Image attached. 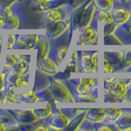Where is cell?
<instances>
[{"instance_id":"1","label":"cell","mask_w":131,"mask_h":131,"mask_svg":"<svg viewBox=\"0 0 131 131\" xmlns=\"http://www.w3.org/2000/svg\"><path fill=\"white\" fill-rule=\"evenodd\" d=\"M105 90L111 93L116 99H125L128 84L125 80L118 79V78H106L104 80Z\"/></svg>"},{"instance_id":"2","label":"cell","mask_w":131,"mask_h":131,"mask_svg":"<svg viewBox=\"0 0 131 131\" xmlns=\"http://www.w3.org/2000/svg\"><path fill=\"white\" fill-rule=\"evenodd\" d=\"M51 89L54 94L55 99L65 102H75V100L72 97L68 88L58 80H53Z\"/></svg>"},{"instance_id":"3","label":"cell","mask_w":131,"mask_h":131,"mask_svg":"<svg viewBox=\"0 0 131 131\" xmlns=\"http://www.w3.org/2000/svg\"><path fill=\"white\" fill-rule=\"evenodd\" d=\"M70 25H71V21H67V20H56V21H50V20H47L46 23H45L47 33L51 37H57L61 35L67 30Z\"/></svg>"},{"instance_id":"4","label":"cell","mask_w":131,"mask_h":131,"mask_svg":"<svg viewBox=\"0 0 131 131\" xmlns=\"http://www.w3.org/2000/svg\"><path fill=\"white\" fill-rule=\"evenodd\" d=\"M95 3L94 0H90L88 2V4L83 12V14L81 16L80 20V30L82 31L84 28L89 26V24L91 23L92 19L93 17L94 12H95Z\"/></svg>"},{"instance_id":"5","label":"cell","mask_w":131,"mask_h":131,"mask_svg":"<svg viewBox=\"0 0 131 131\" xmlns=\"http://www.w3.org/2000/svg\"><path fill=\"white\" fill-rule=\"evenodd\" d=\"M97 84V80L95 78H90V77H82L80 79L79 84L76 86V93L79 95L86 96L89 95L91 89L95 86Z\"/></svg>"},{"instance_id":"6","label":"cell","mask_w":131,"mask_h":131,"mask_svg":"<svg viewBox=\"0 0 131 131\" xmlns=\"http://www.w3.org/2000/svg\"><path fill=\"white\" fill-rule=\"evenodd\" d=\"M97 32L92 26H88L82 30L79 42L80 45H93L97 43Z\"/></svg>"},{"instance_id":"7","label":"cell","mask_w":131,"mask_h":131,"mask_svg":"<svg viewBox=\"0 0 131 131\" xmlns=\"http://www.w3.org/2000/svg\"><path fill=\"white\" fill-rule=\"evenodd\" d=\"M7 79L8 85L12 88L23 89L26 88L29 84L26 76H25L23 74L16 73L15 71H12L8 74Z\"/></svg>"},{"instance_id":"8","label":"cell","mask_w":131,"mask_h":131,"mask_svg":"<svg viewBox=\"0 0 131 131\" xmlns=\"http://www.w3.org/2000/svg\"><path fill=\"white\" fill-rule=\"evenodd\" d=\"M113 21L117 25H122L129 21L131 14L129 11L124 7H120L116 8L112 12Z\"/></svg>"},{"instance_id":"9","label":"cell","mask_w":131,"mask_h":131,"mask_svg":"<svg viewBox=\"0 0 131 131\" xmlns=\"http://www.w3.org/2000/svg\"><path fill=\"white\" fill-rule=\"evenodd\" d=\"M19 120L22 125H32L35 124L39 120V117L35 113L34 109L22 110L18 113Z\"/></svg>"},{"instance_id":"10","label":"cell","mask_w":131,"mask_h":131,"mask_svg":"<svg viewBox=\"0 0 131 131\" xmlns=\"http://www.w3.org/2000/svg\"><path fill=\"white\" fill-rule=\"evenodd\" d=\"M88 111L89 112H87L86 114V119L94 124L101 123L106 118L105 108H92Z\"/></svg>"},{"instance_id":"11","label":"cell","mask_w":131,"mask_h":131,"mask_svg":"<svg viewBox=\"0 0 131 131\" xmlns=\"http://www.w3.org/2000/svg\"><path fill=\"white\" fill-rule=\"evenodd\" d=\"M50 123L51 125L56 127V128L58 129V130L65 129L69 125L70 119L66 115L59 112L58 113H56L52 116Z\"/></svg>"},{"instance_id":"12","label":"cell","mask_w":131,"mask_h":131,"mask_svg":"<svg viewBox=\"0 0 131 131\" xmlns=\"http://www.w3.org/2000/svg\"><path fill=\"white\" fill-rule=\"evenodd\" d=\"M35 48H37V57H36V62L38 64L43 57H47V54L49 51V44L46 39H40L38 40Z\"/></svg>"},{"instance_id":"13","label":"cell","mask_w":131,"mask_h":131,"mask_svg":"<svg viewBox=\"0 0 131 131\" xmlns=\"http://www.w3.org/2000/svg\"><path fill=\"white\" fill-rule=\"evenodd\" d=\"M80 67L82 71L84 73H97V69L93 67L91 61V54L89 53H82L80 59Z\"/></svg>"},{"instance_id":"14","label":"cell","mask_w":131,"mask_h":131,"mask_svg":"<svg viewBox=\"0 0 131 131\" xmlns=\"http://www.w3.org/2000/svg\"><path fill=\"white\" fill-rule=\"evenodd\" d=\"M38 65L39 66L41 70H42L43 71H44L45 73L56 74L57 72V64L52 59L48 58V57H43V58L38 63Z\"/></svg>"},{"instance_id":"15","label":"cell","mask_w":131,"mask_h":131,"mask_svg":"<svg viewBox=\"0 0 131 131\" xmlns=\"http://www.w3.org/2000/svg\"><path fill=\"white\" fill-rule=\"evenodd\" d=\"M16 102L21 103H35L39 101V98L37 97L34 91H28L21 94L16 95Z\"/></svg>"},{"instance_id":"16","label":"cell","mask_w":131,"mask_h":131,"mask_svg":"<svg viewBox=\"0 0 131 131\" xmlns=\"http://www.w3.org/2000/svg\"><path fill=\"white\" fill-rule=\"evenodd\" d=\"M116 125L121 129H131V112H125L121 115L116 121Z\"/></svg>"},{"instance_id":"17","label":"cell","mask_w":131,"mask_h":131,"mask_svg":"<svg viewBox=\"0 0 131 131\" xmlns=\"http://www.w3.org/2000/svg\"><path fill=\"white\" fill-rule=\"evenodd\" d=\"M86 114L87 112H84V113H81L80 116H76L75 119H73L72 121H70L69 125L65 129H71V130H76L80 128V126L83 124L84 121L86 118Z\"/></svg>"},{"instance_id":"18","label":"cell","mask_w":131,"mask_h":131,"mask_svg":"<svg viewBox=\"0 0 131 131\" xmlns=\"http://www.w3.org/2000/svg\"><path fill=\"white\" fill-rule=\"evenodd\" d=\"M19 39L26 43L30 49L34 48L39 40V36L36 35H20Z\"/></svg>"},{"instance_id":"19","label":"cell","mask_w":131,"mask_h":131,"mask_svg":"<svg viewBox=\"0 0 131 131\" xmlns=\"http://www.w3.org/2000/svg\"><path fill=\"white\" fill-rule=\"evenodd\" d=\"M16 57H18V58H20V59L17 60L16 63L15 64V66L12 67V69H13V71H15L16 73H20V74H24L27 71L29 64H28L27 61L24 59L23 57L18 56Z\"/></svg>"},{"instance_id":"20","label":"cell","mask_w":131,"mask_h":131,"mask_svg":"<svg viewBox=\"0 0 131 131\" xmlns=\"http://www.w3.org/2000/svg\"><path fill=\"white\" fill-rule=\"evenodd\" d=\"M20 21L19 18L16 15H11L9 17H7L4 22V27L8 30H15L19 27Z\"/></svg>"},{"instance_id":"21","label":"cell","mask_w":131,"mask_h":131,"mask_svg":"<svg viewBox=\"0 0 131 131\" xmlns=\"http://www.w3.org/2000/svg\"><path fill=\"white\" fill-rule=\"evenodd\" d=\"M122 114V110L121 108H107L106 109V118L109 121L116 122L117 119Z\"/></svg>"},{"instance_id":"22","label":"cell","mask_w":131,"mask_h":131,"mask_svg":"<svg viewBox=\"0 0 131 131\" xmlns=\"http://www.w3.org/2000/svg\"><path fill=\"white\" fill-rule=\"evenodd\" d=\"M47 20L50 21H56V20H62V14L60 12L59 7L52 8L47 13Z\"/></svg>"},{"instance_id":"23","label":"cell","mask_w":131,"mask_h":131,"mask_svg":"<svg viewBox=\"0 0 131 131\" xmlns=\"http://www.w3.org/2000/svg\"><path fill=\"white\" fill-rule=\"evenodd\" d=\"M13 88L10 87L8 88L7 91L4 93L3 97V100L2 102L3 103H6V104H12V103H16V95L13 92Z\"/></svg>"},{"instance_id":"24","label":"cell","mask_w":131,"mask_h":131,"mask_svg":"<svg viewBox=\"0 0 131 131\" xmlns=\"http://www.w3.org/2000/svg\"><path fill=\"white\" fill-rule=\"evenodd\" d=\"M94 3L100 10L109 11L113 7V0H94Z\"/></svg>"},{"instance_id":"25","label":"cell","mask_w":131,"mask_h":131,"mask_svg":"<svg viewBox=\"0 0 131 131\" xmlns=\"http://www.w3.org/2000/svg\"><path fill=\"white\" fill-rule=\"evenodd\" d=\"M97 20L102 23H107L112 21V12L106 10H100L97 12Z\"/></svg>"},{"instance_id":"26","label":"cell","mask_w":131,"mask_h":131,"mask_svg":"<svg viewBox=\"0 0 131 131\" xmlns=\"http://www.w3.org/2000/svg\"><path fill=\"white\" fill-rule=\"evenodd\" d=\"M78 71V64H77V53L75 52L71 57V59L70 60L69 63L67 65V67L66 69L65 72H77Z\"/></svg>"},{"instance_id":"27","label":"cell","mask_w":131,"mask_h":131,"mask_svg":"<svg viewBox=\"0 0 131 131\" xmlns=\"http://www.w3.org/2000/svg\"><path fill=\"white\" fill-rule=\"evenodd\" d=\"M35 113L37 114V116L39 119H45L48 117L52 113V107L50 102H48L46 108L44 109H35Z\"/></svg>"},{"instance_id":"28","label":"cell","mask_w":131,"mask_h":131,"mask_svg":"<svg viewBox=\"0 0 131 131\" xmlns=\"http://www.w3.org/2000/svg\"><path fill=\"white\" fill-rule=\"evenodd\" d=\"M69 50V46L66 45V46H60L57 48V57L58 58L59 61H62L65 58L66 55L67 54V52Z\"/></svg>"},{"instance_id":"29","label":"cell","mask_w":131,"mask_h":131,"mask_svg":"<svg viewBox=\"0 0 131 131\" xmlns=\"http://www.w3.org/2000/svg\"><path fill=\"white\" fill-rule=\"evenodd\" d=\"M116 29V22H114L113 20L111 22L105 23L104 26V35H112L113 34V32Z\"/></svg>"},{"instance_id":"30","label":"cell","mask_w":131,"mask_h":131,"mask_svg":"<svg viewBox=\"0 0 131 131\" xmlns=\"http://www.w3.org/2000/svg\"><path fill=\"white\" fill-rule=\"evenodd\" d=\"M103 71L106 74H109V73H113L115 71V68L112 66V64L108 61L107 57L104 55V58H103Z\"/></svg>"},{"instance_id":"31","label":"cell","mask_w":131,"mask_h":131,"mask_svg":"<svg viewBox=\"0 0 131 131\" xmlns=\"http://www.w3.org/2000/svg\"><path fill=\"white\" fill-rule=\"evenodd\" d=\"M17 61V58L16 57V56L13 55H7L6 57V61H5V68L9 69L12 68L15 66V64Z\"/></svg>"},{"instance_id":"32","label":"cell","mask_w":131,"mask_h":131,"mask_svg":"<svg viewBox=\"0 0 131 131\" xmlns=\"http://www.w3.org/2000/svg\"><path fill=\"white\" fill-rule=\"evenodd\" d=\"M12 14V11L9 7H3L0 8V18L3 19L4 21Z\"/></svg>"},{"instance_id":"33","label":"cell","mask_w":131,"mask_h":131,"mask_svg":"<svg viewBox=\"0 0 131 131\" xmlns=\"http://www.w3.org/2000/svg\"><path fill=\"white\" fill-rule=\"evenodd\" d=\"M122 64L127 67L131 65V50L122 52Z\"/></svg>"},{"instance_id":"34","label":"cell","mask_w":131,"mask_h":131,"mask_svg":"<svg viewBox=\"0 0 131 131\" xmlns=\"http://www.w3.org/2000/svg\"><path fill=\"white\" fill-rule=\"evenodd\" d=\"M78 102H98V99L97 97H89V95H86V96L80 97V99L78 100Z\"/></svg>"},{"instance_id":"35","label":"cell","mask_w":131,"mask_h":131,"mask_svg":"<svg viewBox=\"0 0 131 131\" xmlns=\"http://www.w3.org/2000/svg\"><path fill=\"white\" fill-rule=\"evenodd\" d=\"M7 48L10 49L12 48V46L15 44L16 42V36L13 35H8V38H7Z\"/></svg>"},{"instance_id":"36","label":"cell","mask_w":131,"mask_h":131,"mask_svg":"<svg viewBox=\"0 0 131 131\" xmlns=\"http://www.w3.org/2000/svg\"><path fill=\"white\" fill-rule=\"evenodd\" d=\"M15 44L16 46V48H19V49H30V48H29L24 42H22V41L20 40L19 38H18L17 40H16Z\"/></svg>"},{"instance_id":"37","label":"cell","mask_w":131,"mask_h":131,"mask_svg":"<svg viewBox=\"0 0 131 131\" xmlns=\"http://www.w3.org/2000/svg\"><path fill=\"white\" fill-rule=\"evenodd\" d=\"M5 75H4V72H3L0 75V92H3L4 89H5Z\"/></svg>"},{"instance_id":"38","label":"cell","mask_w":131,"mask_h":131,"mask_svg":"<svg viewBox=\"0 0 131 131\" xmlns=\"http://www.w3.org/2000/svg\"><path fill=\"white\" fill-rule=\"evenodd\" d=\"M34 129L36 130V131H39V130H42V131H48L49 129H48V127L45 126V125H43V124H39L38 125H36V126H35V128Z\"/></svg>"},{"instance_id":"39","label":"cell","mask_w":131,"mask_h":131,"mask_svg":"<svg viewBox=\"0 0 131 131\" xmlns=\"http://www.w3.org/2000/svg\"><path fill=\"white\" fill-rule=\"evenodd\" d=\"M127 101L131 102V85L129 86V88H127L126 90V94H125V97Z\"/></svg>"},{"instance_id":"40","label":"cell","mask_w":131,"mask_h":131,"mask_svg":"<svg viewBox=\"0 0 131 131\" xmlns=\"http://www.w3.org/2000/svg\"><path fill=\"white\" fill-rule=\"evenodd\" d=\"M98 130H107V131H110L112 129H115L114 128H112V126H110L109 125H102L101 127H99V128L97 129Z\"/></svg>"},{"instance_id":"41","label":"cell","mask_w":131,"mask_h":131,"mask_svg":"<svg viewBox=\"0 0 131 131\" xmlns=\"http://www.w3.org/2000/svg\"><path fill=\"white\" fill-rule=\"evenodd\" d=\"M6 130H13V129H19V127L16 126V127H9V128H6Z\"/></svg>"},{"instance_id":"42","label":"cell","mask_w":131,"mask_h":131,"mask_svg":"<svg viewBox=\"0 0 131 131\" xmlns=\"http://www.w3.org/2000/svg\"><path fill=\"white\" fill-rule=\"evenodd\" d=\"M5 125H4V124H3V123L0 122V131H3L5 130Z\"/></svg>"},{"instance_id":"43","label":"cell","mask_w":131,"mask_h":131,"mask_svg":"<svg viewBox=\"0 0 131 131\" xmlns=\"http://www.w3.org/2000/svg\"><path fill=\"white\" fill-rule=\"evenodd\" d=\"M4 22L5 21H4L3 19L0 18V28H3L4 26Z\"/></svg>"},{"instance_id":"44","label":"cell","mask_w":131,"mask_h":131,"mask_svg":"<svg viewBox=\"0 0 131 131\" xmlns=\"http://www.w3.org/2000/svg\"><path fill=\"white\" fill-rule=\"evenodd\" d=\"M122 1H124V2H127V1H129V0H122Z\"/></svg>"},{"instance_id":"45","label":"cell","mask_w":131,"mask_h":131,"mask_svg":"<svg viewBox=\"0 0 131 131\" xmlns=\"http://www.w3.org/2000/svg\"><path fill=\"white\" fill-rule=\"evenodd\" d=\"M1 121H2V118H1V117H0V122H1Z\"/></svg>"},{"instance_id":"46","label":"cell","mask_w":131,"mask_h":131,"mask_svg":"<svg viewBox=\"0 0 131 131\" xmlns=\"http://www.w3.org/2000/svg\"><path fill=\"white\" fill-rule=\"evenodd\" d=\"M0 8H1V7H0Z\"/></svg>"}]
</instances>
